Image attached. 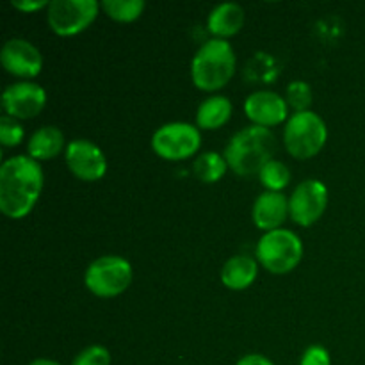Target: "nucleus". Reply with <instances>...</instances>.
Listing matches in <instances>:
<instances>
[{"label": "nucleus", "instance_id": "1", "mask_svg": "<svg viewBox=\"0 0 365 365\" xmlns=\"http://www.w3.org/2000/svg\"><path fill=\"white\" fill-rule=\"evenodd\" d=\"M43 189V171L38 160L16 155L0 168V210L11 220H21L34 209Z\"/></svg>", "mask_w": 365, "mask_h": 365}, {"label": "nucleus", "instance_id": "2", "mask_svg": "<svg viewBox=\"0 0 365 365\" xmlns=\"http://www.w3.org/2000/svg\"><path fill=\"white\" fill-rule=\"evenodd\" d=\"M277 152V139L266 127L252 125L239 130L225 148L228 168L239 177H252L262 171L273 160Z\"/></svg>", "mask_w": 365, "mask_h": 365}, {"label": "nucleus", "instance_id": "3", "mask_svg": "<svg viewBox=\"0 0 365 365\" xmlns=\"http://www.w3.org/2000/svg\"><path fill=\"white\" fill-rule=\"evenodd\" d=\"M235 73V52L227 39H209L192 57V82L202 91H216Z\"/></svg>", "mask_w": 365, "mask_h": 365}, {"label": "nucleus", "instance_id": "4", "mask_svg": "<svg viewBox=\"0 0 365 365\" xmlns=\"http://www.w3.org/2000/svg\"><path fill=\"white\" fill-rule=\"evenodd\" d=\"M328 138V128L323 118L314 110L292 114L284 132L285 148L294 159H310L317 155Z\"/></svg>", "mask_w": 365, "mask_h": 365}, {"label": "nucleus", "instance_id": "5", "mask_svg": "<svg viewBox=\"0 0 365 365\" xmlns=\"http://www.w3.org/2000/svg\"><path fill=\"white\" fill-rule=\"evenodd\" d=\"M303 257V242L294 232L278 228L266 232L257 242V259L274 274H285L294 269Z\"/></svg>", "mask_w": 365, "mask_h": 365}, {"label": "nucleus", "instance_id": "6", "mask_svg": "<svg viewBox=\"0 0 365 365\" xmlns=\"http://www.w3.org/2000/svg\"><path fill=\"white\" fill-rule=\"evenodd\" d=\"M84 284L98 298H114L132 284L130 262L118 255L100 257L86 269Z\"/></svg>", "mask_w": 365, "mask_h": 365}, {"label": "nucleus", "instance_id": "7", "mask_svg": "<svg viewBox=\"0 0 365 365\" xmlns=\"http://www.w3.org/2000/svg\"><path fill=\"white\" fill-rule=\"evenodd\" d=\"M202 145L198 127L184 121H173L157 128L152 138V148L166 160H182L195 155Z\"/></svg>", "mask_w": 365, "mask_h": 365}, {"label": "nucleus", "instance_id": "8", "mask_svg": "<svg viewBox=\"0 0 365 365\" xmlns=\"http://www.w3.org/2000/svg\"><path fill=\"white\" fill-rule=\"evenodd\" d=\"M96 13V0H52L48 4V25L56 34L75 36L91 25Z\"/></svg>", "mask_w": 365, "mask_h": 365}, {"label": "nucleus", "instance_id": "9", "mask_svg": "<svg viewBox=\"0 0 365 365\" xmlns=\"http://www.w3.org/2000/svg\"><path fill=\"white\" fill-rule=\"evenodd\" d=\"M328 205L327 185L316 178L302 182L289 198V214L302 227H310L324 214Z\"/></svg>", "mask_w": 365, "mask_h": 365}, {"label": "nucleus", "instance_id": "10", "mask_svg": "<svg viewBox=\"0 0 365 365\" xmlns=\"http://www.w3.org/2000/svg\"><path fill=\"white\" fill-rule=\"evenodd\" d=\"M46 103V91L34 82H18L4 89L2 107L7 116L16 120L38 116Z\"/></svg>", "mask_w": 365, "mask_h": 365}, {"label": "nucleus", "instance_id": "11", "mask_svg": "<svg viewBox=\"0 0 365 365\" xmlns=\"http://www.w3.org/2000/svg\"><path fill=\"white\" fill-rule=\"evenodd\" d=\"M66 164L81 180H100L107 171V160L102 150L88 139H73L66 146Z\"/></svg>", "mask_w": 365, "mask_h": 365}, {"label": "nucleus", "instance_id": "12", "mask_svg": "<svg viewBox=\"0 0 365 365\" xmlns=\"http://www.w3.org/2000/svg\"><path fill=\"white\" fill-rule=\"evenodd\" d=\"M0 61L11 75L21 78L36 77L43 68L41 52L31 41L21 38H13L4 43Z\"/></svg>", "mask_w": 365, "mask_h": 365}, {"label": "nucleus", "instance_id": "13", "mask_svg": "<svg viewBox=\"0 0 365 365\" xmlns=\"http://www.w3.org/2000/svg\"><path fill=\"white\" fill-rule=\"evenodd\" d=\"M245 113L259 127H274L287 118V102L278 93L260 89L246 98Z\"/></svg>", "mask_w": 365, "mask_h": 365}, {"label": "nucleus", "instance_id": "14", "mask_svg": "<svg viewBox=\"0 0 365 365\" xmlns=\"http://www.w3.org/2000/svg\"><path fill=\"white\" fill-rule=\"evenodd\" d=\"M289 214V200L282 192L266 191L255 200L252 210L253 223L264 232H273L282 227Z\"/></svg>", "mask_w": 365, "mask_h": 365}, {"label": "nucleus", "instance_id": "15", "mask_svg": "<svg viewBox=\"0 0 365 365\" xmlns=\"http://www.w3.org/2000/svg\"><path fill=\"white\" fill-rule=\"evenodd\" d=\"M242 25H245V9L235 2H225L216 6L210 11L209 20H207L209 32L217 39L237 34Z\"/></svg>", "mask_w": 365, "mask_h": 365}, {"label": "nucleus", "instance_id": "16", "mask_svg": "<svg viewBox=\"0 0 365 365\" xmlns=\"http://www.w3.org/2000/svg\"><path fill=\"white\" fill-rule=\"evenodd\" d=\"M257 273H259V266L255 259L248 255H235L225 262L221 269V282L225 287L232 291H242L255 282Z\"/></svg>", "mask_w": 365, "mask_h": 365}, {"label": "nucleus", "instance_id": "17", "mask_svg": "<svg viewBox=\"0 0 365 365\" xmlns=\"http://www.w3.org/2000/svg\"><path fill=\"white\" fill-rule=\"evenodd\" d=\"M64 135L57 127H41L29 139V155L34 160L53 159L63 150Z\"/></svg>", "mask_w": 365, "mask_h": 365}, {"label": "nucleus", "instance_id": "18", "mask_svg": "<svg viewBox=\"0 0 365 365\" xmlns=\"http://www.w3.org/2000/svg\"><path fill=\"white\" fill-rule=\"evenodd\" d=\"M232 116V103L227 96H210L203 100L196 113V123L205 130L221 128Z\"/></svg>", "mask_w": 365, "mask_h": 365}, {"label": "nucleus", "instance_id": "19", "mask_svg": "<svg viewBox=\"0 0 365 365\" xmlns=\"http://www.w3.org/2000/svg\"><path fill=\"white\" fill-rule=\"evenodd\" d=\"M227 160L225 155H220L216 152H205L195 160L192 170H195V177L198 180L205 182V184H212L217 182L225 173H227Z\"/></svg>", "mask_w": 365, "mask_h": 365}, {"label": "nucleus", "instance_id": "20", "mask_svg": "<svg viewBox=\"0 0 365 365\" xmlns=\"http://www.w3.org/2000/svg\"><path fill=\"white\" fill-rule=\"evenodd\" d=\"M103 11L116 21H134L145 11L143 0H103Z\"/></svg>", "mask_w": 365, "mask_h": 365}, {"label": "nucleus", "instance_id": "21", "mask_svg": "<svg viewBox=\"0 0 365 365\" xmlns=\"http://www.w3.org/2000/svg\"><path fill=\"white\" fill-rule=\"evenodd\" d=\"M259 178L267 191L280 192L291 182V171L280 160H271V163H267L262 168V171L259 173Z\"/></svg>", "mask_w": 365, "mask_h": 365}, {"label": "nucleus", "instance_id": "22", "mask_svg": "<svg viewBox=\"0 0 365 365\" xmlns=\"http://www.w3.org/2000/svg\"><path fill=\"white\" fill-rule=\"evenodd\" d=\"M277 64L271 56L266 53H257L253 56V59L250 61L248 68H246V75L248 78L255 82H269L277 77Z\"/></svg>", "mask_w": 365, "mask_h": 365}, {"label": "nucleus", "instance_id": "23", "mask_svg": "<svg viewBox=\"0 0 365 365\" xmlns=\"http://www.w3.org/2000/svg\"><path fill=\"white\" fill-rule=\"evenodd\" d=\"M287 103L296 109V113H303L312 103V88L305 81H294L287 86Z\"/></svg>", "mask_w": 365, "mask_h": 365}, {"label": "nucleus", "instance_id": "24", "mask_svg": "<svg viewBox=\"0 0 365 365\" xmlns=\"http://www.w3.org/2000/svg\"><path fill=\"white\" fill-rule=\"evenodd\" d=\"M21 139H24V127L20 125V121L16 118L4 114L0 118V143H2L4 148L20 145Z\"/></svg>", "mask_w": 365, "mask_h": 365}, {"label": "nucleus", "instance_id": "25", "mask_svg": "<svg viewBox=\"0 0 365 365\" xmlns=\"http://www.w3.org/2000/svg\"><path fill=\"white\" fill-rule=\"evenodd\" d=\"M71 365H110V353L103 346H89L75 356Z\"/></svg>", "mask_w": 365, "mask_h": 365}, {"label": "nucleus", "instance_id": "26", "mask_svg": "<svg viewBox=\"0 0 365 365\" xmlns=\"http://www.w3.org/2000/svg\"><path fill=\"white\" fill-rule=\"evenodd\" d=\"M299 365H331L330 353L323 346H310L302 356Z\"/></svg>", "mask_w": 365, "mask_h": 365}, {"label": "nucleus", "instance_id": "27", "mask_svg": "<svg viewBox=\"0 0 365 365\" xmlns=\"http://www.w3.org/2000/svg\"><path fill=\"white\" fill-rule=\"evenodd\" d=\"M45 6V0H13V7L25 11V13H32V11H38Z\"/></svg>", "mask_w": 365, "mask_h": 365}, {"label": "nucleus", "instance_id": "28", "mask_svg": "<svg viewBox=\"0 0 365 365\" xmlns=\"http://www.w3.org/2000/svg\"><path fill=\"white\" fill-rule=\"evenodd\" d=\"M237 365H274L264 355H246L239 360Z\"/></svg>", "mask_w": 365, "mask_h": 365}, {"label": "nucleus", "instance_id": "29", "mask_svg": "<svg viewBox=\"0 0 365 365\" xmlns=\"http://www.w3.org/2000/svg\"><path fill=\"white\" fill-rule=\"evenodd\" d=\"M29 365H63V364L53 362V360H48V359H38V360H34V362H31Z\"/></svg>", "mask_w": 365, "mask_h": 365}]
</instances>
